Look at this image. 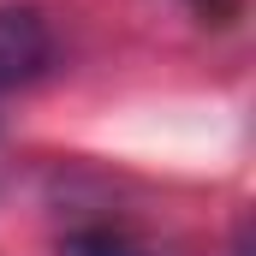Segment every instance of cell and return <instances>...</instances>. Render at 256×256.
<instances>
[{
	"mask_svg": "<svg viewBox=\"0 0 256 256\" xmlns=\"http://www.w3.org/2000/svg\"><path fill=\"white\" fill-rule=\"evenodd\" d=\"M60 256H173L155 238L131 232V226H78L60 238Z\"/></svg>",
	"mask_w": 256,
	"mask_h": 256,
	"instance_id": "cell-2",
	"label": "cell"
},
{
	"mask_svg": "<svg viewBox=\"0 0 256 256\" xmlns=\"http://www.w3.org/2000/svg\"><path fill=\"white\" fill-rule=\"evenodd\" d=\"M54 66V24L36 6H0V96L48 78Z\"/></svg>",
	"mask_w": 256,
	"mask_h": 256,
	"instance_id": "cell-1",
	"label": "cell"
},
{
	"mask_svg": "<svg viewBox=\"0 0 256 256\" xmlns=\"http://www.w3.org/2000/svg\"><path fill=\"white\" fill-rule=\"evenodd\" d=\"M232 256H250V232H244V226L232 232Z\"/></svg>",
	"mask_w": 256,
	"mask_h": 256,
	"instance_id": "cell-3",
	"label": "cell"
},
{
	"mask_svg": "<svg viewBox=\"0 0 256 256\" xmlns=\"http://www.w3.org/2000/svg\"><path fill=\"white\" fill-rule=\"evenodd\" d=\"M191 6H208V0H191Z\"/></svg>",
	"mask_w": 256,
	"mask_h": 256,
	"instance_id": "cell-4",
	"label": "cell"
}]
</instances>
